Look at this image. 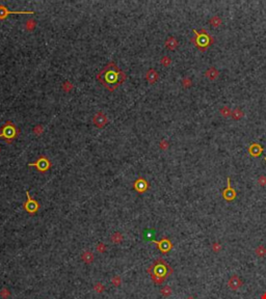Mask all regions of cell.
Masks as SVG:
<instances>
[{"label":"cell","instance_id":"6da1fadb","mask_svg":"<svg viewBox=\"0 0 266 299\" xmlns=\"http://www.w3.org/2000/svg\"><path fill=\"white\" fill-rule=\"evenodd\" d=\"M125 74L116 67L113 62L106 65L100 74L98 75V79L101 83L107 87L109 90L116 89L121 83L125 80Z\"/></svg>","mask_w":266,"mask_h":299},{"label":"cell","instance_id":"7a4b0ae2","mask_svg":"<svg viewBox=\"0 0 266 299\" xmlns=\"http://www.w3.org/2000/svg\"><path fill=\"white\" fill-rule=\"evenodd\" d=\"M148 273L156 285H161L173 273V268L163 259H157L149 267Z\"/></svg>","mask_w":266,"mask_h":299},{"label":"cell","instance_id":"3957f363","mask_svg":"<svg viewBox=\"0 0 266 299\" xmlns=\"http://www.w3.org/2000/svg\"><path fill=\"white\" fill-rule=\"evenodd\" d=\"M18 135V131L16 130V127L13 123L7 121L3 127L0 130V138L3 137L7 140V142H10V140L14 139L15 137Z\"/></svg>","mask_w":266,"mask_h":299},{"label":"cell","instance_id":"277c9868","mask_svg":"<svg viewBox=\"0 0 266 299\" xmlns=\"http://www.w3.org/2000/svg\"><path fill=\"white\" fill-rule=\"evenodd\" d=\"M26 195H27V201L24 202V205H23L24 210L29 214H35L40 208L39 202L30 197V194L28 191H26Z\"/></svg>","mask_w":266,"mask_h":299},{"label":"cell","instance_id":"5b68a950","mask_svg":"<svg viewBox=\"0 0 266 299\" xmlns=\"http://www.w3.org/2000/svg\"><path fill=\"white\" fill-rule=\"evenodd\" d=\"M28 166H36L40 171L44 173V171L48 170L51 166L50 161L48 160V158L46 157H40L38 159V161L35 162V163H28Z\"/></svg>","mask_w":266,"mask_h":299},{"label":"cell","instance_id":"8992f818","mask_svg":"<svg viewBox=\"0 0 266 299\" xmlns=\"http://www.w3.org/2000/svg\"><path fill=\"white\" fill-rule=\"evenodd\" d=\"M153 242L156 243L157 246H158V249L162 252V254H168L173 247L172 242L169 241V239H168V238H163L160 240V241H153Z\"/></svg>","mask_w":266,"mask_h":299},{"label":"cell","instance_id":"52a82bcc","mask_svg":"<svg viewBox=\"0 0 266 299\" xmlns=\"http://www.w3.org/2000/svg\"><path fill=\"white\" fill-rule=\"evenodd\" d=\"M107 121H108L107 116L103 112H98L97 114H95L94 118H93V123L98 128H103L105 125L107 124Z\"/></svg>","mask_w":266,"mask_h":299},{"label":"cell","instance_id":"ba28073f","mask_svg":"<svg viewBox=\"0 0 266 299\" xmlns=\"http://www.w3.org/2000/svg\"><path fill=\"white\" fill-rule=\"evenodd\" d=\"M222 196H224V198L227 202L233 201V199H235V197H236V192H235V190L231 187L230 179H228V188L226 190H224V192H222Z\"/></svg>","mask_w":266,"mask_h":299},{"label":"cell","instance_id":"9c48e42d","mask_svg":"<svg viewBox=\"0 0 266 299\" xmlns=\"http://www.w3.org/2000/svg\"><path fill=\"white\" fill-rule=\"evenodd\" d=\"M148 188H149V184H148L147 181L145 180V179H143V178H140L138 180L135 181V183H134V189L136 190L137 192L143 193V192L146 191Z\"/></svg>","mask_w":266,"mask_h":299},{"label":"cell","instance_id":"30bf717a","mask_svg":"<svg viewBox=\"0 0 266 299\" xmlns=\"http://www.w3.org/2000/svg\"><path fill=\"white\" fill-rule=\"evenodd\" d=\"M10 14H33V12H12L8 11L7 6L0 5V20H3Z\"/></svg>","mask_w":266,"mask_h":299},{"label":"cell","instance_id":"8fae6325","mask_svg":"<svg viewBox=\"0 0 266 299\" xmlns=\"http://www.w3.org/2000/svg\"><path fill=\"white\" fill-rule=\"evenodd\" d=\"M228 286L230 287V289L232 290H237L242 286V282L239 279V277L237 275H233L228 280Z\"/></svg>","mask_w":266,"mask_h":299},{"label":"cell","instance_id":"7c38bea8","mask_svg":"<svg viewBox=\"0 0 266 299\" xmlns=\"http://www.w3.org/2000/svg\"><path fill=\"white\" fill-rule=\"evenodd\" d=\"M146 78L147 80L149 81L151 84L155 83L157 79H158V74H157V72L155 70H153V69H151V70L148 71V73L146 75Z\"/></svg>","mask_w":266,"mask_h":299},{"label":"cell","instance_id":"4fadbf2b","mask_svg":"<svg viewBox=\"0 0 266 299\" xmlns=\"http://www.w3.org/2000/svg\"><path fill=\"white\" fill-rule=\"evenodd\" d=\"M206 77L209 78L210 80H215L218 77V71L215 68L211 67L206 71Z\"/></svg>","mask_w":266,"mask_h":299},{"label":"cell","instance_id":"5bb4252c","mask_svg":"<svg viewBox=\"0 0 266 299\" xmlns=\"http://www.w3.org/2000/svg\"><path fill=\"white\" fill-rule=\"evenodd\" d=\"M165 46L168 47L169 50H175L176 48H177V46H178V40H176L175 37L171 36V37H169V39L166 40Z\"/></svg>","mask_w":266,"mask_h":299},{"label":"cell","instance_id":"9a60e30c","mask_svg":"<svg viewBox=\"0 0 266 299\" xmlns=\"http://www.w3.org/2000/svg\"><path fill=\"white\" fill-rule=\"evenodd\" d=\"M231 115H232V117L234 118V120H239V118H241L243 116V112H242V110H241L240 108H235L233 111H232V113H231Z\"/></svg>","mask_w":266,"mask_h":299},{"label":"cell","instance_id":"2e32d148","mask_svg":"<svg viewBox=\"0 0 266 299\" xmlns=\"http://www.w3.org/2000/svg\"><path fill=\"white\" fill-rule=\"evenodd\" d=\"M221 113L222 116L228 117V116H230V115H231L232 111H231V109L228 107V106H225V107H222L221 109Z\"/></svg>","mask_w":266,"mask_h":299},{"label":"cell","instance_id":"e0dca14e","mask_svg":"<svg viewBox=\"0 0 266 299\" xmlns=\"http://www.w3.org/2000/svg\"><path fill=\"white\" fill-rule=\"evenodd\" d=\"M210 23H211L214 27H216V26H219V25L221 24V18L217 17V16H214V17H212V19L210 20Z\"/></svg>","mask_w":266,"mask_h":299},{"label":"cell","instance_id":"ac0fdd59","mask_svg":"<svg viewBox=\"0 0 266 299\" xmlns=\"http://www.w3.org/2000/svg\"><path fill=\"white\" fill-rule=\"evenodd\" d=\"M35 27H36V22L33 21V20H31V19H29V20L26 22V28H27V30L31 31Z\"/></svg>","mask_w":266,"mask_h":299},{"label":"cell","instance_id":"d6986e66","mask_svg":"<svg viewBox=\"0 0 266 299\" xmlns=\"http://www.w3.org/2000/svg\"><path fill=\"white\" fill-rule=\"evenodd\" d=\"M256 254L259 255V257H263L265 254H266V249L264 248V246H259V247H257L256 249Z\"/></svg>","mask_w":266,"mask_h":299},{"label":"cell","instance_id":"ffe728a7","mask_svg":"<svg viewBox=\"0 0 266 299\" xmlns=\"http://www.w3.org/2000/svg\"><path fill=\"white\" fill-rule=\"evenodd\" d=\"M161 64L164 65V67H169V65L171 64V58H169V56H164V57H162L161 59Z\"/></svg>","mask_w":266,"mask_h":299},{"label":"cell","instance_id":"44dd1931","mask_svg":"<svg viewBox=\"0 0 266 299\" xmlns=\"http://www.w3.org/2000/svg\"><path fill=\"white\" fill-rule=\"evenodd\" d=\"M161 294L164 295V296H169L172 294V290L169 287H164L162 290H161Z\"/></svg>","mask_w":266,"mask_h":299},{"label":"cell","instance_id":"7402d4cb","mask_svg":"<svg viewBox=\"0 0 266 299\" xmlns=\"http://www.w3.org/2000/svg\"><path fill=\"white\" fill-rule=\"evenodd\" d=\"M191 83H192V81L189 78H184L183 80H182V84H183V86L185 87H189L191 85Z\"/></svg>","mask_w":266,"mask_h":299},{"label":"cell","instance_id":"603a6c76","mask_svg":"<svg viewBox=\"0 0 266 299\" xmlns=\"http://www.w3.org/2000/svg\"><path fill=\"white\" fill-rule=\"evenodd\" d=\"M33 132H35L36 135H40V134H42V132H43V127L41 126V125H38L36 127H35Z\"/></svg>","mask_w":266,"mask_h":299},{"label":"cell","instance_id":"cb8c5ba5","mask_svg":"<svg viewBox=\"0 0 266 299\" xmlns=\"http://www.w3.org/2000/svg\"><path fill=\"white\" fill-rule=\"evenodd\" d=\"M258 183L260 184L261 186H264V185H266V177H264V176H261L258 179Z\"/></svg>","mask_w":266,"mask_h":299},{"label":"cell","instance_id":"d4e9b609","mask_svg":"<svg viewBox=\"0 0 266 299\" xmlns=\"http://www.w3.org/2000/svg\"><path fill=\"white\" fill-rule=\"evenodd\" d=\"M63 88L66 90V92H69V90L72 88V84H71L70 82H66L64 84V86H63Z\"/></svg>","mask_w":266,"mask_h":299},{"label":"cell","instance_id":"484cf974","mask_svg":"<svg viewBox=\"0 0 266 299\" xmlns=\"http://www.w3.org/2000/svg\"><path fill=\"white\" fill-rule=\"evenodd\" d=\"M169 146V143L165 141V140H161V142H160V148L162 150H166Z\"/></svg>","mask_w":266,"mask_h":299},{"label":"cell","instance_id":"4316f807","mask_svg":"<svg viewBox=\"0 0 266 299\" xmlns=\"http://www.w3.org/2000/svg\"><path fill=\"white\" fill-rule=\"evenodd\" d=\"M262 299H266V293H264V295L262 296Z\"/></svg>","mask_w":266,"mask_h":299},{"label":"cell","instance_id":"83f0119b","mask_svg":"<svg viewBox=\"0 0 266 299\" xmlns=\"http://www.w3.org/2000/svg\"><path fill=\"white\" fill-rule=\"evenodd\" d=\"M188 299H193V298H192V297H189V298H188Z\"/></svg>","mask_w":266,"mask_h":299}]
</instances>
